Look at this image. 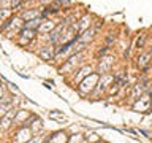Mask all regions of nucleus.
<instances>
[{"label": "nucleus", "instance_id": "obj_12", "mask_svg": "<svg viewBox=\"0 0 152 143\" xmlns=\"http://www.w3.org/2000/svg\"><path fill=\"white\" fill-rule=\"evenodd\" d=\"M106 41H108V43H111V41H113V35H109V37L106 38Z\"/></svg>", "mask_w": 152, "mask_h": 143}, {"label": "nucleus", "instance_id": "obj_10", "mask_svg": "<svg viewBox=\"0 0 152 143\" xmlns=\"http://www.w3.org/2000/svg\"><path fill=\"white\" fill-rule=\"evenodd\" d=\"M56 2L59 5H64V7H68L70 5V0H56Z\"/></svg>", "mask_w": 152, "mask_h": 143}, {"label": "nucleus", "instance_id": "obj_6", "mask_svg": "<svg viewBox=\"0 0 152 143\" xmlns=\"http://www.w3.org/2000/svg\"><path fill=\"white\" fill-rule=\"evenodd\" d=\"M5 111H10V103H5V105L0 107V116H3Z\"/></svg>", "mask_w": 152, "mask_h": 143}, {"label": "nucleus", "instance_id": "obj_13", "mask_svg": "<svg viewBox=\"0 0 152 143\" xmlns=\"http://www.w3.org/2000/svg\"><path fill=\"white\" fill-rule=\"evenodd\" d=\"M19 2H21V0H14V2H13V7H16V5H19Z\"/></svg>", "mask_w": 152, "mask_h": 143}, {"label": "nucleus", "instance_id": "obj_2", "mask_svg": "<svg viewBox=\"0 0 152 143\" xmlns=\"http://www.w3.org/2000/svg\"><path fill=\"white\" fill-rule=\"evenodd\" d=\"M40 56H41L45 60H51L52 57H54V52H52V49H51L49 46H45V48L40 51Z\"/></svg>", "mask_w": 152, "mask_h": 143}, {"label": "nucleus", "instance_id": "obj_8", "mask_svg": "<svg viewBox=\"0 0 152 143\" xmlns=\"http://www.w3.org/2000/svg\"><path fill=\"white\" fill-rule=\"evenodd\" d=\"M144 40H146V37L141 35V38H138V41H136V46H138V48H142V45H144Z\"/></svg>", "mask_w": 152, "mask_h": 143}, {"label": "nucleus", "instance_id": "obj_4", "mask_svg": "<svg viewBox=\"0 0 152 143\" xmlns=\"http://www.w3.org/2000/svg\"><path fill=\"white\" fill-rule=\"evenodd\" d=\"M40 26H41V19L40 18H33V19L26 22V27H28V29H35V27H40Z\"/></svg>", "mask_w": 152, "mask_h": 143}, {"label": "nucleus", "instance_id": "obj_3", "mask_svg": "<svg viewBox=\"0 0 152 143\" xmlns=\"http://www.w3.org/2000/svg\"><path fill=\"white\" fill-rule=\"evenodd\" d=\"M64 27H65V24H60V26L57 27L54 32H51V33H49V40H51V41H56L57 38H59V33L64 30Z\"/></svg>", "mask_w": 152, "mask_h": 143}, {"label": "nucleus", "instance_id": "obj_9", "mask_svg": "<svg viewBox=\"0 0 152 143\" xmlns=\"http://www.w3.org/2000/svg\"><path fill=\"white\" fill-rule=\"evenodd\" d=\"M10 121H11V114H8V116L5 118V119H3V127H8Z\"/></svg>", "mask_w": 152, "mask_h": 143}, {"label": "nucleus", "instance_id": "obj_5", "mask_svg": "<svg viewBox=\"0 0 152 143\" xmlns=\"http://www.w3.org/2000/svg\"><path fill=\"white\" fill-rule=\"evenodd\" d=\"M52 27H54V22H52V21H51V22H49V21H46L45 24H41V26L38 27V29H40L41 32H48V30H51Z\"/></svg>", "mask_w": 152, "mask_h": 143}, {"label": "nucleus", "instance_id": "obj_7", "mask_svg": "<svg viewBox=\"0 0 152 143\" xmlns=\"http://www.w3.org/2000/svg\"><path fill=\"white\" fill-rule=\"evenodd\" d=\"M35 14H37V11H27V13H24L22 16L26 18V19H32L33 16H35Z\"/></svg>", "mask_w": 152, "mask_h": 143}, {"label": "nucleus", "instance_id": "obj_1", "mask_svg": "<svg viewBox=\"0 0 152 143\" xmlns=\"http://www.w3.org/2000/svg\"><path fill=\"white\" fill-rule=\"evenodd\" d=\"M149 59H151L149 52L138 56V67H140V69H147V67H149Z\"/></svg>", "mask_w": 152, "mask_h": 143}, {"label": "nucleus", "instance_id": "obj_11", "mask_svg": "<svg viewBox=\"0 0 152 143\" xmlns=\"http://www.w3.org/2000/svg\"><path fill=\"white\" fill-rule=\"evenodd\" d=\"M106 51H108V48H103L102 51H98V54H97V56H102V54H104V52H106Z\"/></svg>", "mask_w": 152, "mask_h": 143}]
</instances>
